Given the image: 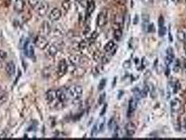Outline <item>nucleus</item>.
<instances>
[{
	"label": "nucleus",
	"mask_w": 186,
	"mask_h": 140,
	"mask_svg": "<svg viewBox=\"0 0 186 140\" xmlns=\"http://www.w3.org/2000/svg\"><path fill=\"white\" fill-rule=\"evenodd\" d=\"M147 30L148 32H154L155 31V28L154 24H150L147 27Z\"/></svg>",
	"instance_id": "nucleus-39"
},
{
	"label": "nucleus",
	"mask_w": 186,
	"mask_h": 140,
	"mask_svg": "<svg viewBox=\"0 0 186 140\" xmlns=\"http://www.w3.org/2000/svg\"><path fill=\"white\" fill-rule=\"evenodd\" d=\"M34 42H35L36 46L41 50L46 49V48H48L49 45L48 41L46 38L45 36L41 35L36 36Z\"/></svg>",
	"instance_id": "nucleus-5"
},
{
	"label": "nucleus",
	"mask_w": 186,
	"mask_h": 140,
	"mask_svg": "<svg viewBox=\"0 0 186 140\" xmlns=\"http://www.w3.org/2000/svg\"><path fill=\"white\" fill-rule=\"evenodd\" d=\"M68 65L67 61L64 60V59H62L59 61L58 63V65H57V74H58L59 76H63L66 74L68 70Z\"/></svg>",
	"instance_id": "nucleus-6"
},
{
	"label": "nucleus",
	"mask_w": 186,
	"mask_h": 140,
	"mask_svg": "<svg viewBox=\"0 0 186 140\" xmlns=\"http://www.w3.org/2000/svg\"><path fill=\"white\" fill-rule=\"evenodd\" d=\"M169 39L170 40V41H172V40H173V39H172V35L171 33L169 34Z\"/></svg>",
	"instance_id": "nucleus-47"
},
{
	"label": "nucleus",
	"mask_w": 186,
	"mask_h": 140,
	"mask_svg": "<svg viewBox=\"0 0 186 140\" xmlns=\"http://www.w3.org/2000/svg\"><path fill=\"white\" fill-rule=\"evenodd\" d=\"M69 1H64L62 4V7L63 9H64V10H68L69 9Z\"/></svg>",
	"instance_id": "nucleus-43"
},
{
	"label": "nucleus",
	"mask_w": 186,
	"mask_h": 140,
	"mask_svg": "<svg viewBox=\"0 0 186 140\" xmlns=\"http://www.w3.org/2000/svg\"><path fill=\"white\" fill-rule=\"evenodd\" d=\"M107 107H108V105H107V104H104V106L103 107L102 110H101V112H100V116H103V115L105 113H106V109H107Z\"/></svg>",
	"instance_id": "nucleus-45"
},
{
	"label": "nucleus",
	"mask_w": 186,
	"mask_h": 140,
	"mask_svg": "<svg viewBox=\"0 0 186 140\" xmlns=\"http://www.w3.org/2000/svg\"><path fill=\"white\" fill-rule=\"evenodd\" d=\"M7 57V53L3 50H0V62H3Z\"/></svg>",
	"instance_id": "nucleus-28"
},
{
	"label": "nucleus",
	"mask_w": 186,
	"mask_h": 140,
	"mask_svg": "<svg viewBox=\"0 0 186 140\" xmlns=\"http://www.w3.org/2000/svg\"><path fill=\"white\" fill-rule=\"evenodd\" d=\"M166 55L168 56H170L172 57H174V49H172V47H168V49H166Z\"/></svg>",
	"instance_id": "nucleus-31"
},
{
	"label": "nucleus",
	"mask_w": 186,
	"mask_h": 140,
	"mask_svg": "<svg viewBox=\"0 0 186 140\" xmlns=\"http://www.w3.org/2000/svg\"><path fill=\"white\" fill-rule=\"evenodd\" d=\"M184 51H185V53L186 55V44H185V45H184Z\"/></svg>",
	"instance_id": "nucleus-48"
},
{
	"label": "nucleus",
	"mask_w": 186,
	"mask_h": 140,
	"mask_svg": "<svg viewBox=\"0 0 186 140\" xmlns=\"http://www.w3.org/2000/svg\"><path fill=\"white\" fill-rule=\"evenodd\" d=\"M58 52V48L55 44H52L48 48V53L51 56H54Z\"/></svg>",
	"instance_id": "nucleus-18"
},
{
	"label": "nucleus",
	"mask_w": 186,
	"mask_h": 140,
	"mask_svg": "<svg viewBox=\"0 0 186 140\" xmlns=\"http://www.w3.org/2000/svg\"><path fill=\"white\" fill-rule=\"evenodd\" d=\"M114 35L115 39L117 40V41H120V39H121L122 36V31L121 30V28H116L114 30Z\"/></svg>",
	"instance_id": "nucleus-21"
},
{
	"label": "nucleus",
	"mask_w": 186,
	"mask_h": 140,
	"mask_svg": "<svg viewBox=\"0 0 186 140\" xmlns=\"http://www.w3.org/2000/svg\"><path fill=\"white\" fill-rule=\"evenodd\" d=\"M42 33L44 34H48L51 32V27L47 22H45L42 26Z\"/></svg>",
	"instance_id": "nucleus-22"
},
{
	"label": "nucleus",
	"mask_w": 186,
	"mask_h": 140,
	"mask_svg": "<svg viewBox=\"0 0 186 140\" xmlns=\"http://www.w3.org/2000/svg\"><path fill=\"white\" fill-rule=\"evenodd\" d=\"M83 88L81 86L78 85L71 86L67 88L68 99L72 101H77L80 99L83 95Z\"/></svg>",
	"instance_id": "nucleus-1"
},
{
	"label": "nucleus",
	"mask_w": 186,
	"mask_h": 140,
	"mask_svg": "<svg viewBox=\"0 0 186 140\" xmlns=\"http://www.w3.org/2000/svg\"><path fill=\"white\" fill-rule=\"evenodd\" d=\"M151 96L153 99H155V97H157V93H156V91H155V88H153L152 89H151Z\"/></svg>",
	"instance_id": "nucleus-42"
},
{
	"label": "nucleus",
	"mask_w": 186,
	"mask_h": 140,
	"mask_svg": "<svg viewBox=\"0 0 186 140\" xmlns=\"http://www.w3.org/2000/svg\"><path fill=\"white\" fill-rule=\"evenodd\" d=\"M122 67L124 69H129L131 67V62L130 60L124 61L123 62V65H122Z\"/></svg>",
	"instance_id": "nucleus-40"
},
{
	"label": "nucleus",
	"mask_w": 186,
	"mask_h": 140,
	"mask_svg": "<svg viewBox=\"0 0 186 140\" xmlns=\"http://www.w3.org/2000/svg\"><path fill=\"white\" fill-rule=\"evenodd\" d=\"M49 9V4L46 1H41L37 6V13L39 16L43 17L48 13Z\"/></svg>",
	"instance_id": "nucleus-7"
},
{
	"label": "nucleus",
	"mask_w": 186,
	"mask_h": 140,
	"mask_svg": "<svg viewBox=\"0 0 186 140\" xmlns=\"http://www.w3.org/2000/svg\"><path fill=\"white\" fill-rule=\"evenodd\" d=\"M88 43L87 41H85V40H83V41H81L80 42L79 44V48L80 49H85L86 47L88 46Z\"/></svg>",
	"instance_id": "nucleus-35"
},
{
	"label": "nucleus",
	"mask_w": 186,
	"mask_h": 140,
	"mask_svg": "<svg viewBox=\"0 0 186 140\" xmlns=\"http://www.w3.org/2000/svg\"><path fill=\"white\" fill-rule=\"evenodd\" d=\"M181 88V85L179 82L177 81L176 83H174V93H176Z\"/></svg>",
	"instance_id": "nucleus-33"
},
{
	"label": "nucleus",
	"mask_w": 186,
	"mask_h": 140,
	"mask_svg": "<svg viewBox=\"0 0 186 140\" xmlns=\"http://www.w3.org/2000/svg\"><path fill=\"white\" fill-rule=\"evenodd\" d=\"M95 9V3L94 0H88L87 1V8H86V13L88 16H90L94 12Z\"/></svg>",
	"instance_id": "nucleus-14"
},
{
	"label": "nucleus",
	"mask_w": 186,
	"mask_h": 140,
	"mask_svg": "<svg viewBox=\"0 0 186 140\" xmlns=\"http://www.w3.org/2000/svg\"><path fill=\"white\" fill-rule=\"evenodd\" d=\"M62 16V12H61L60 9L58 8H54L50 12L48 15V18L51 21H56L60 18Z\"/></svg>",
	"instance_id": "nucleus-10"
},
{
	"label": "nucleus",
	"mask_w": 186,
	"mask_h": 140,
	"mask_svg": "<svg viewBox=\"0 0 186 140\" xmlns=\"http://www.w3.org/2000/svg\"><path fill=\"white\" fill-rule=\"evenodd\" d=\"M105 98H106V93H103L101 95L99 96V100H98V103L99 104H101L102 103L104 102V99Z\"/></svg>",
	"instance_id": "nucleus-38"
},
{
	"label": "nucleus",
	"mask_w": 186,
	"mask_h": 140,
	"mask_svg": "<svg viewBox=\"0 0 186 140\" xmlns=\"http://www.w3.org/2000/svg\"><path fill=\"white\" fill-rule=\"evenodd\" d=\"M8 99V95L7 94H1L0 95V106L3 105Z\"/></svg>",
	"instance_id": "nucleus-27"
},
{
	"label": "nucleus",
	"mask_w": 186,
	"mask_h": 140,
	"mask_svg": "<svg viewBox=\"0 0 186 140\" xmlns=\"http://www.w3.org/2000/svg\"><path fill=\"white\" fill-rule=\"evenodd\" d=\"M149 91V87L148 86H145L143 87L142 91L139 92V96L140 97H142V98H145L147 96V94Z\"/></svg>",
	"instance_id": "nucleus-23"
},
{
	"label": "nucleus",
	"mask_w": 186,
	"mask_h": 140,
	"mask_svg": "<svg viewBox=\"0 0 186 140\" xmlns=\"http://www.w3.org/2000/svg\"><path fill=\"white\" fill-rule=\"evenodd\" d=\"M5 71L9 76H12L16 72V65L13 61H10L7 63L5 67Z\"/></svg>",
	"instance_id": "nucleus-13"
},
{
	"label": "nucleus",
	"mask_w": 186,
	"mask_h": 140,
	"mask_svg": "<svg viewBox=\"0 0 186 140\" xmlns=\"http://www.w3.org/2000/svg\"><path fill=\"white\" fill-rule=\"evenodd\" d=\"M172 1H173L174 2L176 3V4H177L178 2V0H172Z\"/></svg>",
	"instance_id": "nucleus-49"
},
{
	"label": "nucleus",
	"mask_w": 186,
	"mask_h": 140,
	"mask_svg": "<svg viewBox=\"0 0 186 140\" xmlns=\"http://www.w3.org/2000/svg\"><path fill=\"white\" fill-rule=\"evenodd\" d=\"M99 131V128H98V125L95 124V125L93 126V129H92V132H91V136L92 137H95L98 134Z\"/></svg>",
	"instance_id": "nucleus-24"
},
{
	"label": "nucleus",
	"mask_w": 186,
	"mask_h": 140,
	"mask_svg": "<svg viewBox=\"0 0 186 140\" xmlns=\"http://www.w3.org/2000/svg\"><path fill=\"white\" fill-rule=\"evenodd\" d=\"M156 0H143V2L146 5H153Z\"/></svg>",
	"instance_id": "nucleus-41"
},
{
	"label": "nucleus",
	"mask_w": 186,
	"mask_h": 140,
	"mask_svg": "<svg viewBox=\"0 0 186 140\" xmlns=\"http://www.w3.org/2000/svg\"><path fill=\"white\" fill-rule=\"evenodd\" d=\"M170 108L171 112L173 114H176V113L182 114L181 110H183V107L181 101L178 98H175L172 100L170 104Z\"/></svg>",
	"instance_id": "nucleus-3"
},
{
	"label": "nucleus",
	"mask_w": 186,
	"mask_h": 140,
	"mask_svg": "<svg viewBox=\"0 0 186 140\" xmlns=\"http://www.w3.org/2000/svg\"><path fill=\"white\" fill-rule=\"evenodd\" d=\"M176 38L179 41L186 44V32L183 30H178L176 33Z\"/></svg>",
	"instance_id": "nucleus-17"
},
{
	"label": "nucleus",
	"mask_w": 186,
	"mask_h": 140,
	"mask_svg": "<svg viewBox=\"0 0 186 140\" xmlns=\"http://www.w3.org/2000/svg\"><path fill=\"white\" fill-rule=\"evenodd\" d=\"M23 1H25V0H23Z\"/></svg>",
	"instance_id": "nucleus-51"
},
{
	"label": "nucleus",
	"mask_w": 186,
	"mask_h": 140,
	"mask_svg": "<svg viewBox=\"0 0 186 140\" xmlns=\"http://www.w3.org/2000/svg\"><path fill=\"white\" fill-rule=\"evenodd\" d=\"M57 92V100L60 102L64 104L68 100L67 93V88H62L58 90H56Z\"/></svg>",
	"instance_id": "nucleus-8"
},
{
	"label": "nucleus",
	"mask_w": 186,
	"mask_h": 140,
	"mask_svg": "<svg viewBox=\"0 0 186 140\" xmlns=\"http://www.w3.org/2000/svg\"><path fill=\"white\" fill-rule=\"evenodd\" d=\"M69 60L71 65H75V66H78V65L82 64L85 61V59H84L83 57L80 56L78 55H71Z\"/></svg>",
	"instance_id": "nucleus-9"
},
{
	"label": "nucleus",
	"mask_w": 186,
	"mask_h": 140,
	"mask_svg": "<svg viewBox=\"0 0 186 140\" xmlns=\"http://www.w3.org/2000/svg\"><path fill=\"white\" fill-rule=\"evenodd\" d=\"M25 52L27 56L29 57H32L34 55V48L33 44L30 41H27L24 46Z\"/></svg>",
	"instance_id": "nucleus-11"
},
{
	"label": "nucleus",
	"mask_w": 186,
	"mask_h": 140,
	"mask_svg": "<svg viewBox=\"0 0 186 140\" xmlns=\"http://www.w3.org/2000/svg\"><path fill=\"white\" fill-rule=\"evenodd\" d=\"M106 80L105 79V78H103V79H101L100 81V82H99V86H98L99 91H101V90H103V88H104L105 86H106Z\"/></svg>",
	"instance_id": "nucleus-30"
},
{
	"label": "nucleus",
	"mask_w": 186,
	"mask_h": 140,
	"mask_svg": "<svg viewBox=\"0 0 186 140\" xmlns=\"http://www.w3.org/2000/svg\"><path fill=\"white\" fill-rule=\"evenodd\" d=\"M136 130H137V128H136L135 124L133 123L132 122H129L127 125H126L125 126L126 134H127L128 137H132V136L135 135Z\"/></svg>",
	"instance_id": "nucleus-12"
},
{
	"label": "nucleus",
	"mask_w": 186,
	"mask_h": 140,
	"mask_svg": "<svg viewBox=\"0 0 186 140\" xmlns=\"http://www.w3.org/2000/svg\"><path fill=\"white\" fill-rule=\"evenodd\" d=\"M40 2H41V0H28L29 4L32 8H35V7H37Z\"/></svg>",
	"instance_id": "nucleus-25"
},
{
	"label": "nucleus",
	"mask_w": 186,
	"mask_h": 140,
	"mask_svg": "<svg viewBox=\"0 0 186 140\" xmlns=\"http://www.w3.org/2000/svg\"><path fill=\"white\" fill-rule=\"evenodd\" d=\"M166 28L164 26L160 27L159 28V30H158V34L160 36H163L166 34Z\"/></svg>",
	"instance_id": "nucleus-29"
},
{
	"label": "nucleus",
	"mask_w": 186,
	"mask_h": 140,
	"mask_svg": "<svg viewBox=\"0 0 186 140\" xmlns=\"http://www.w3.org/2000/svg\"><path fill=\"white\" fill-rule=\"evenodd\" d=\"M0 64H1V62H0Z\"/></svg>",
	"instance_id": "nucleus-53"
},
{
	"label": "nucleus",
	"mask_w": 186,
	"mask_h": 140,
	"mask_svg": "<svg viewBox=\"0 0 186 140\" xmlns=\"http://www.w3.org/2000/svg\"><path fill=\"white\" fill-rule=\"evenodd\" d=\"M115 46H116V44H115L114 40H110V41H108L106 44H105L104 47H103V50H104L106 53L110 52L111 50L114 49Z\"/></svg>",
	"instance_id": "nucleus-19"
},
{
	"label": "nucleus",
	"mask_w": 186,
	"mask_h": 140,
	"mask_svg": "<svg viewBox=\"0 0 186 140\" xmlns=\"http://www.w3.org/2000/svg\"><path fill=\"white\" fill-rule=\"evenodd\" d=\"M185 1H186V0H185Z\"/></svg>",
	"instance_id": "nucleus-52"
},
{
	"label": "nucleus",
	"mask_w": 186,
	"mask_h": 140,
	"mask_svg": "<svg viewBox=\"0 0 186 140\" xmlns=\"http://www.w3.org/2000/svg\"><path fill=\"white\" fill-rule=\"evenodd\" d=\"M137 103H138V99L137 98H132L130 100L129 102V113L132 114L133 112H135L137 107Z\"/></svg>",
	"instance_id": "nucleus-15"
},
{
	"label": "nucleus",
	"mask_w": 186,
	"mask_h": 140,
	"mask_svg": "<svg viewBox=\"0 0 186 140\" xmlns=\"http://www.w3.org/2000/svg\"><path fill=\"white\" fill-rule=\"evenodd\" d=\"M104 125H105V119H103L102 121H101V123L100 124H99V125L98 126L99 128V131L101 132V130H103V128H104Z\"/></svg>",
	"instance_id": "nucleus-44"
},
{
	"label": "nucleus",
	"mask_w": 186,
	"mask_h": 140,
	"mask_svg": "<svg viewBox=\"0 0 186 140\" xmlns=\"http://www.w3.org/2000/svg\"><path fill=\"white\" fill-rule=\"evenodd\" d=\"M158 26L159 28L164 26V18L162 16H160L158 18Z\"/></svg>",
	"instance_id": "nucleus-34"
},
{
	"label": "nucleus",
	"mask_w": 186,
	"mask_h": 140,
	"mask_svg": "<svg viewBox=\"0 0 186 140\" xmlns=\"http://www.w3.org/2000/svg\"><path fill=\"white\" fill-rule=\"evenodd\" d=\"M0 89H1V86H0Z\"/></svg>",
	"instance_id": "nucleus-50"
},
{
	"label": "nucleus",
	"mask_w": 186,
	"mask_h": 140,
	"mask_svg": "<svg viewBox=\"0 0 186 140\" xmlns=\"http://www.w3.org/2000/svg\"><path fill=\"white\" fill-rule=\"evenodd\" d=\"M138 22H139V16L137 15H136L134 18V20H133V24L134 25H137Z\"/></svg>",
	"instance_id": "nucleus-46"
},
{
	"label": "nucleus",
	"mask_w": 186,
	"mask_h": 140,
	"mask_svg": "<svg viewBox=\"0 0 186 140\" xmlns=\"http://www.w3.org/2000/svg\"><path fill=\"white\" fill-rule=\"evenodd\" d=\"M173 60H174V57H172L170 56H168V55H166L165 57V60H164V62H165V64L166 66H169V65H170L171 64H172V62H173Z\"/></svg>",
	"instance_id": "nucleus-32"
},
{
	"label": "nucleus",
	"mask_w": 186,
	"mask_h": 140,
	"mask_svg": "<svg viewBox=\"0 0 186 140\" xmlns=\"http://www.w3.org/2000/svg\"><path fill=\"white\" fill-rule=\"evenodd\" d=\"M25 1L23 0H16L15 2L14 7L17 11H21L24 8Z\"/></svg>",
	"instance_id": "nucleus-20"
},
{
	"label": "nucleus",
	"mask_w": 186,
	"mask_h": 140,
	"mask_svg": "<svg viewBox=\"0 0 186 140\" xmlns=\"http://www.w3.org/2000/svg\"><path fill=\"white\" fill-rule=\"evenodd\" d=\"M116 121H115L114 118H111L108 123V127L109 128V130H113L115 127H116Z\"/></svg>",
	"instance_id": "nucleus-26"
},
{
	"label": "nucleus",
	"mask_w": 186,
	"mask_h": 140,
	"mask_svg": "<svg viewBox=\"0 0 186 140\" xmlns=\"http://www.w3.org/2000/svg\"><path fill=\"white\" fill-rule=\"evenodd\" d=\"M46 99L50 104H54L55 107H56L57 104L59 102L57 100V92L55 90H50L48 91L46 93Z\"/></svg>",
	"instance_id": "nucleus-4"
},
{
	"label": "nucleus",
	"mask_w": 186,
	"mask_h": 140,
	"mask_svg": "<svg viewBox=\"0 0 186 140\" xmlns=\"http://www.w3.org/2000/svg\"><path fill=\"white\" fill-rule=\"evenodd\" d=\"M108 20V11L106 9H103L99 13L97 18V25L99 28L106 25Z\"/></svg>",
	"instance_id": "nucleus-2"
},
{
	"label": "nucleus",
	"mask_w": 186,
	"mask_h": 140,
	"mask_svg": "<svg viewBox=\"0 0 186 140\" xmlns=\"http://www.w3.org/2000/svg\"><path fill=\"white\" fill-rule=\"evenodd\" d=\"M99 34L97 33V32H93V33H92L90 37V41H95V39H97V36H98Z\"/></svg>",
	"instance_id": "nucleus-37"
},
{
	"label": "nucleus",
	"mask_w": 186,
	"mask_h": 140,
	"mask_svg": "<svg viewBox=\"0 0 186 140\" xmlns=\"http://www.w3.org/2000/svg\"><path fill=\"white\" fill-rule=\"evenodd\" d=\"M72 73L75 76H83L85 73V70L83 67H80L74 66L72 70Z\"/></svg>",
	"instance_id": "nucleus-16"
},
{
	"label": "nucleus",
	"mask_w": 186,
	"mask_h": 140,
	"mask_svg": "<svg viewBox=\"0 0 186 140\" xmlns=\"http://www.w3.org/2000/svg\"><path fill=\"white\" fill-rule=\"evenodd\" d=\"M142 20L143 22V25H148V22L149 21V16L148 14H143L142 15Z\"/></svg>",
	"instance_id": "nucleus-36"
}]
</instances>
